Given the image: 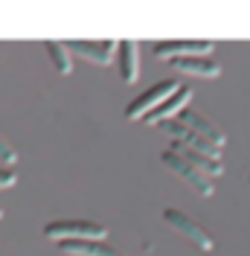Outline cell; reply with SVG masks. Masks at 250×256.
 Instances as JSON below:
<instances>
[{"mask_svg": "<svg viewBox=\"0 0 250 256\" xmlns=\"http://www.w3.org/2000/svg\"><path fill=\"white\" fill-rule=\"evenodd\" d=\"M178 122H180V126H186L189 131H195L198 137H204L206 143H212L216 148H224V143H227V134H224L216 122H210L204 114L192 111V108H186V111L180 114V116H178Z\"/></svg>", "mask_w": 250, "mask_h": 256, "instance_id": "cell-6", "label": "cell"}, {"mask_svg": "<svg viewBox=\"0 0 250 256\" xmlns=\"http://www.w3.org/2000/svg\"><path fill=\"white\" fill-rule=\"evenodd\" d=\"M44 50H47L52 67H56L62 76H70V73H73V58H70V47H67V44H62V41H47Z\"/></svg>", "mask_w": 250, "mask_h": 256, "instance_id": "cell-14", "label": "cell"}, {"mask_svg": "<svg viewBox=\"0 0 250 256\" xmlns=\"http://www.w3.org/2000/svg\"><path fill=\"white\" fill-rule=\"evenodd\" d=\"M169 64L174 70H180L186 76H198V79H218L221 76V64L212 58H174Z\"/></svg>", "mask_w": 250, "mask_h": 256, "instance_id": "cell-12", "label": "cell"}, {"mask_svg": "<svg viewBox=\"0 0 250 256\" xmlns=\"http://www.w3.org/2000/svg\"><path fill=\"white\" fill-rule=\"evenodd\" d=\"M212 47H216L212 41H163L152 50L160 62H174V58H206Z\"/></svg>", "mask_w": 250, "mask_h": 256, "instance_id": "cell-5", "label": "cell"}, {"mask_svg": "<svg viewBox=\"0 0 250 256\" xmlns=\"http://www.w3.org/2000/svg\"><path fill=\"white\" fill-rule=\"evenodd\" d=\"M189 99H192V88L180 84V88H178V94H172L154 114H148V116H146V122H148V126H160V122L166 126V122H172L174 116H180V114L186 111Z\"/></svg>", "mask_w": 250, "mask_h": 256, "instance_id": "cell-8", "label": "cell"}, {"mask_svg": "<svg viewBox=\"0 0 250 256\" xmlns=\"http://www.w3.org/2000/svg\"><path fill=\"white\" fill-rule=\"evenodd\" d=\"M44 236L52 242H105L108 239V227L99 222H88V218H64V222L47 224Z\"/></svg>", "mask_w": 250, "mask_h": 256, "instance_id": "cell-1", "label": "cell"}, {"mask_svg": "<svg viewBox=\"0 0 250 256\" xmlns=\"http://www.w3.org/2000/svg\"><path fill=\"white\" fill-rule=\"evenodd\" d=\"M172 152H174V154H180V158L186 160L189 166H195L198 172H204L210 180H216V178L224 175V166H221V160H212V158H206V154H198V152H192V148H186V146H180V143H174Z\"/></svg>", "mask_w": 250, "mask_h": 256, "instance_id": "cell-11", "label": "cell"}, {"mask_svg": "<svg viewBox=\"0 0 250 256\" xmlns=\"http://www.w3.org/2000/svg\"><path fill=\"white\" fill-rule=\"evenodd\" d=\"M58 248L67 256H125L105 242H58Z\"/></svg>", "mask_w": 250, "mask_h": 256, "instance_id": "cell-13", "label": "cell"}, {"mask_svg": "<svg viewBox=\"0 0 250 256\" xmlns=\"http://www.w3.org/2000/svg\"><path fill=\"white\" fill-rule=\"evenodd\" d=\"M166 131L174 137V143L186 146V148H192V152H198V154H206V158L212 160H221V148H216L212 143H206L204 137H198L195 131H189L186 126H180L178 120H172V122H166Z\"/></svg>", "mask_w": 250, "mask_h": 256, "instance_id": "cell-9", "label": "cell"}, {"mask_svg": "<svg viewBox=\"0 0 250 256\" xmlns=\"http://www.w3.org/2000/svg\"><path fill=\"white\" fill-rule=\"evenodd\" d=\"M0 218H3V210H0Z\"/></svg>", "mask_w": 250, "mask_h": 256, "instance_id": "cell-17", "label": "cell"}, {"mask_svg": "<svg viewBox=\"0 0 250 256\" xmlns=\"http://www.w3.org/2000/svg\"><path fill=\"white\" fill-rule=\"evenodd\" d=\"M67 47H70V52H76L78 58H84V62L108 67L114 62V52H116L120 44H114V41H70Z\"/></svg>", "mask_w": 250, "mask_h": 256, "instance_id": "cell-7", "label": "cell"}, {"mask_svg": "<svg viewBox=\"0 0 250 256\" xmlns=\"http://www.w3.org/2000/svg\"><path fill=\"white\" fill-rule=\"evenodd\" d=\"M0 160H3L6 166H12V163L18 160V152H15V146L9 143V140H6L3 134H0Z\"/></svg>", "mask_w": 250, "mask_h": 256, "instance_id": "cell-15", "label": "cell"}, {"mask_svg": "<svg viewBox=\"0 0 250 256\" xmlns=\"http://www.w3.org/2000/svg\"><path fill=\"white\" fill-rule=\"evenodd\" d=\"M18 175L12 169H0V190H9V186H15Z\"/></svg>", "mask_w": 250, "mask_h": 256, "instance_id": "cell-16", "label": "cell"}, {"mask_svg": "<svg viewBox=\"0 0 250 256\" xmlns=\"http://www.w3.org/2000/svg\"><path fill=\"white\" fill-rule=\"evenodd\" d=\"M178 88H180V82H174V79H163L160 84H154V88H148L142 96H137L128 108H125V120H146L148 114H154L166 99L172 94H178Z\"/></svg>", "mask_w": 250, "mask_h": 256, "instance_id": "cell-2", "label": "cell"}, {"mask_svg": "<svg viewBox=\"0 0 250 256\" xmlns=\"http://www.w3.org/2000/svg\"><path fill=\"white\" fill-rule=\"evenodd\" d=\"M120 76L125 84H134L140 76V44L137 41H120Z\"/></svg>", "mask_w": 250, "mask_h": 256, "instance_id": "cell-10", "label": "cell"}, {"mask_svg": "<svg viewBox=\"0 0 250 256\" xmlns=\"http://www.w3.org/2000/svg\"><path fill=\"white\" fill-rule=\"evenodd\" d=\"M160 163H163L166 169H172V172L180 178L184 184H189V186L198 192V195H204V198H210V195L216 192V180H210V178L204 175V172H198L195 166H189L186 160L180 158V154H174L172 148L160 154Z\"/></svg>", "mask_w": 250, "mask_h": 256, "instance_id": "cell-3", "label": "cell"}, {"mask_svg": "<svg viewBox=\"0 0 250 256\" xmlns=\"http://www.w3.org/2000/svg\"><path fill=\"white\" fill-rule=\"evenodd\" d=\"M163 222L169 224L174 233H180L184 239H189L198 250H204V254H210V250L216 248L212 236H210L201 224L195 222V218H189L186 212H180V210H163Z\"/></svg>", "mask_w": 250, "mask_h": 256, "instance_id": "cell-4", "label": "cell"}]
</instances>
